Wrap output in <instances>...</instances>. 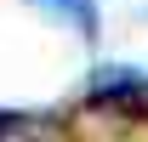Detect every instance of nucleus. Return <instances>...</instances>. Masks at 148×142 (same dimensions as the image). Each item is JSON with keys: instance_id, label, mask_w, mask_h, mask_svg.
I'll list each match as a JSON object with an SVG mask.
<instances>
[{"instance_id": "1", "label": "nucleus", "mask_w": 148, "mask_h": 142, "mask_svg": "<svg viewBox=\"0 0 148 142\" xmlns=\"http://www.w3.org/2000/svg\"><path fill=\"white\" fill-rule=\"evenodd\" d=\"M91 102H148V80L137 68H97Z\"/></svg>"}, {"instance_id": "2", "label": "nucleus", "mask_w": 148, "mask_h": 142, "mask_svg": "<svg viewBox=\"0 0 148 142\" xmlns=\"http://www.w3.org/2000/svg\"><path fill=\"white\" fill-rule=\"evenodd\" d=\"M40 12H51V17H63L80 40H97V29H103V12H97V0H34Z\"/></svg>"}, {"instance_id": "3", "label": "nucleus", "mask_w": 148, "mask_h": 142, "mask_svg": "<svg viewBox=\"0 0 148 142\" xmlns=\"http://www.w3.org/2000/svg\"><path fill=\"white\" fill-rule=\"evenodd\" d=\"M0 142H63V131L34 114H12V119H0Z\"/></svg>"}]
</instances>
